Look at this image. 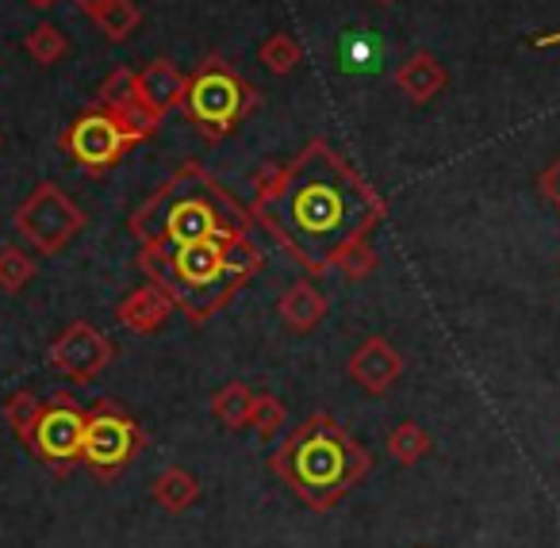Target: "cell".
Listing matches in <instances>:
<instances>
[{
  "mask_svg": "<svg viewBox=\"0 0 560 548\" xmlns=\"http://www.w3.org/2000/svg\"><path fill=\"white\" fill-rule=\"evenodd\" d=\"M257 211L265 226L280 234L296 261L312 272L330 269V257L350 238H365L381 219V200L361 180H342L330 158H319L312 173H277V185L265 188Z\"/></svg>",
  "mask_w": 560,
  "mask_h": 548,
  "instance_id": "1",
  "label": "cell"
},
{
  "mask_svg": "<svg viewBox=\"0 0 560 548\" xmlns=\"http://www.w3.org/2000/svg\"><path fill=\"white\" fill-rule=\"evenodd\" d=\"M269 468L307 510L327 514L373 471V453L358 445L330 415H312L284 438Z\"/></svg>",
  "mask_w": 560,
  "mask_h": 548,
  "instance_id": "2",
  "label": "cell"
},
{
  "mask_svg": "<svg viewBox=\"0 0 560 548\" xmlns=\"http://www.w3.org/2000/svg\"><path fill=\"white\" fill-rule=\"evenodd\" d=\"M142 445H147V433H142V425L124 407H116L112 399H101L89 410L81 464H89L96 476L116 479L142 453Z\"/></svg>",
  "mask_w": 560,
  "mask_h": 548,
  "instance_id": "3",
  "label": "cell"
},
{
  "mask_svg": "<svg viewBox=\"0 0 560 548\" xmlns=\"http://www.w3.org/2000/svg\"><path fill=\"white\" fill-rule=\"evenodd\" d=\"M81 226H85L81 208L62 193V188L50 185V180H43V185L16 208L20 238H24L27 246H32L35 254H43V257L62 254Z\"/></svg>",
  "mask_w": 560,
  "mask_h": 548,
  "instance_id": "4",
  "label": "cell"
},
{
  "mask_svg": "<svg viewBox=\"0 0 560 548\" xmlns=\"http://www.w3.org/2000/svg\"><path fill=\"white\" fill-rule=\"evenodd\" d=\"M85 425H89V410L81 407L73 395L58 392L55 399L43 403L39 422H35L27 448H32L50 471L70 476L81 464V453H85Z\"/></svg>",
  "mask_w": 560,
  "mask_h": 548,
  "instance_id": "5",
  "label": "cell"
},
{
  "mask_svg": "<svg viewBox=\"0 0 560 548\" xmlns=\"http://www.w3.org/2000/svg\"><path fill=\"white\" fill-rule=\"evenodd\" d=\"M185 108L208 135H223L238 124L242 108H246V85L223 62H208L188 81Z\"/></svg>",
  "mask_w": 560,
  "mask_h": 548,
  "instance_id": "6",
  "label": "cell"
},
{
  "mask_svg": "<svg viewBox=\"0 0 560 548\" xmlns=\"http://www.w3.org/2000/svg\"><path fill=\"white\" fill-rule=\"evenodd\" d=\"M127 147H135V139L127 135V127L119 124L108 108L73 119V127L66 131V150H70L73 162L89 173L112 170V165L127 154Z\"/></svg>",
  "mask_w": 560,
  "mask_h": 548,
  "instance_id": "7",
  "label": "cell"
},
{
  "mask_svg": "<svg viewBox=\"0 0 560 548\" xmlns=\"http://www.w3.org/2000/svg\"><path fill=\"white\" fill-rule=\"evenodd\" d=\"M116 349L93 323H70L50 346V364L73 384H89L112 364Z\"/></svg>",
  "mask_w": 560,
  "mask_h": 548,
  "instance_id": "8",
  "label": "cell"
},
{
  "mask_svg": "<svg viewBox=\"0 0 560 548\" xmlns=\"http://www.w3.org/2000/svg\"><path fill=\"white\" fill-rule=\"evenodd\" d=\"M226 231H238V226L223 223L215 203L200 200V196H185V200H177L162 215V234L150 238L147 249H177V246H188V242H200V238L226 234Z\"/></svg>",
  "mask_w": 560,
  "mask_h": 548,
  "instance_id": "9",
  "label": "cell"
},
{
  "mask_svg": "<svg viewBox=\"0 0 560 548\" xmlns=\"http://www.w3.org/2000/svg\"><path fill=\"white\" fill-rule=\"evenodd\" d=\"M350 380L369 395H388L404 376V357L388 346L384 338H365L350 357Z\"/></svg>",
  "mask_w": 560,
  "mask_h": 548,
  "instance_id": "10",
  "label": "cell"
},
{
  "mask_svg": "<svg viewBox=\"0 0 560 548\" xmlns=\"http://www.w3.org/2000/svg\"><path fill=\"white\" fill-rule=\"evenodd\" d=\"M173 307H177V303H173V295L150 280V284L135 288V292L119 303L116 323H124L127 330H135V334H154V330H162V326H165V318L173 315Z\"/></svg>",
  "mask_w": 560,
  "mask_h": 548,
  "instance_id": "11",
  "label": "cell"
},
{
  "mask_svg": "<svg viewBox=\"0 0 560 548\" xmlns=\"http://www.w3.org/2000/svg\"><path fill=\"white\" fill-rule=\"evenodd\" d=\"M139 96L158 112V116H165V112L185 104L188 81L180 78V70L170 62V58H154V62L139 73Z\"/></svg>",
  "mask_w": 560,
  "mask_h": 548,
  "instance_id": "12",
  "label": "cell"
},
{
  "mask_svg": "<svg viewBox=\"0 0 560 548\" xmlns=\"http://www.w3.org/2000/svg\"><path fill=\"white\" fill-rule=\"evenodd\" d=\"M445 81H450V73H445V66L438 62L434 55H427V50H419V55H411L404 66L396 70V85L399 93L407 96L411 104H430L438 93L445 89Z\"/></svg>",
  "mask_w": 560,
  "mask_h": 548,
  "instance_id": "13",
  "label": "cell"
},
{
  "mask_svg": "<svg viewBox=\"0 0 560 548\" xmlns=\"http://www.w3.org/2000/svg\"><path fill=\"white\" fill-rule=\"evenodd\" d=\"M277 311L289 330L307 334L327 318V300H323V292L312 284V280H296V284H289L284 292H280Z\"/></svg>",
  "mask_w": 560,
  "mask_h": 548,
  "instance_id": "14",
  "label": "cell"
},
{
  "mask_svg": "<svg viewBox=\"0 0 560 548\" xmlns=\"http://www.w3.org/2000/svg\"><path fill=\"white\" fill-rule=\"evenodd\" d=\"M150 499H154L165 514H185L188 506L200 502V479L188 468H180V464H173V468H165L162 476L150 483Z\"/></svg>",
  "mask_w": 560,
  "mask_h": 548,
  "instance_id": "15",
  "label": "cell"
},
{
  "mask_svg": "<svg viewBox=\"0 0 560 548\" xmlns=\"http://www.w3.org/2000/svg\"><path fill=\"white\" fill-rule=\"evenodd\" d=\"M249 410H254V392H249L242 380L223 384L215 395H211V415H215L226 430H242V425H249Z\"/></svg>",
  "mask_w": 560,
  "mask_h": 548,
  "instance_id": "16",
  "label": "cell"
},
{
  "mask_svg": "<svg viewBox=\"0 0 560 548\" xmlns=\"http://www.w3.org/2000/svg\"><path fill=\"white\" fill-rule=\"evenodd\" d=\"M430 448H434V441H430V433L422 430L419 422H399L396 430L388 433V456L404 464V468L419 464L422 456L430 453Z\"/></svg>",
  "mask_w": 560,
  "mask_h": 548,
  "instance_id": "17",
  "label": "cell"
},
{
  "mask_svg": "<svg viewBox=\"0 0 560 548\" xmlns=\"http://www.w3.org/2000/svg\"><path fill=\"white\" fill-rule=\"evenodd\" d=\"M376 265H381V257H376V249L369 246L365 238H350L346 246H338L335 257H330V269H338L346 280H365V277H373Z\"/></svg>",
  "mask_w": 560,
  "mask_h": 548,
  "instance_id": "18",
  "label": "cell"
},
{
  "mask_svg": "<svg viewBox=\"0 0 560 548\" xmlns=\"http://www.w3.org/2000/svg\"><path fill=\"white\" fill-rule=\"evenodd\" d=\"M93 20L112 43H124L127 35L139 27L142 12H139V4H135V0H104V9L96 12Z\"/></svg>",
  "mask_w": 560,
  "mask_h": 548,
  "instance_id": "19",
  "label": "cell"
},
{
  "mask_svg": "<svg viewBox=\"0 0 560 548\" xmlns=\"http://www.w3.org/2000/svg\"><path fill=\"white\" fill-rule=\"evenodd\" d=\"M39 410H43V399L32 392H16L4 399V422L12 425L20 445L32 441V430H35V422H39Z\"/></svg>",
  "mask_w": 560,
  "mask_h": 548,
  "instance_id": "20",
  "label": "cell"
},
{
  "mask_svg": "<svg viewBox=\"0 0 560 548\" xmlns=\"http://www.w3.org/2000/svg\"><path fill=\"white\" fill-rule=\"evenodd\" d=\"M289 425V407L277 399L272 392L254 395V410H249V430H257V438H277Z\"/></svg>",
  "mask_w": 560,
  "mask_h": 548,
  "instance_id": "21",
  "label": "cell"
},
{
  "mask_svg": "<svg viewBox=\"0 0 560 548\" xmlns=\"http://www.w3.org/2000/svg\"><path fill=\"white\" fill-rule=\"evenodd\" d=\"M35 280V261L24 254L20 246H4L0 249V292H24L27 284Z\"/></svg>",
  "mask_w": 560,
  "mask_h": 548,
  "instance_id": "22",
  "label": "cell"
},
{
  "mask_svg": "<svg viewBox=\"0 0 560 548\" xmlns=\"http://www.w3.org/2000/svg\"><path fill=\"white\" fill-rule=\"evenodd\" d=\"M261 66L269 73H277V78H284V73H292L296 70V62H300V43L292 39V35H284V32H272L269 39L261 43Z\"/></svg>",
  "mask_w": 560,
  "mask_h": 548,
  "instance_id": "23",
  "label": "cell"
},
{
  "mask_svg": "<svg viewBox=\"0 0 560 548\" xmlns=\"http://www.w3.org/2000/svg\"><path fill=\"white\" fill-rule=\"evenodd\" d=\"M24 47L39 66H55V62H62V58H66L70 43H66V35L58 32L55 24H39V27H32V35H27Z\"/></svg>",
  "mask_w": 560,
  "mask_h": 548,
  "instance_id": "24",
  "label": "cell"
},
{
  "mask_svg": "<svg viewBox=\"0 0 560 548\" xmlns=\"http://www.w3.org/2000/svg\"><path fill=\"white\" fill-rule=\"evenodd\" d=\"M135 96H139V73L127 70V66H119V70H112L108 78H104L96 101H101V108L116 112V108H124V104H131Z\"/></svg>",
  "mask_w": 560,
  "mask_h": 548,
  "instance_id": "25",
  "label": "cell"
},
{
  "mask_svg": "<svg viewBox=\"0 0 560 548\" xmlns=\"http://www.w3.org/2000/svg\"><path fill=\"white\" fill-rule=\"evenodd\" d=\"M112 116H116L119 124L127 127V135H131L135 142H142V139H147V135H154V131H158V124H162V116H158V112L150 108V104L142 101V96H135L131 104H124V108H116V112H112Z\"/></svg>",
  "mask_w": 560,
  "mask_h": 548,
  "instance_id": "26",
  "label": "cell"
},
{
  "mask_svg": "<svg viewBox=\"0 0 560 548\" xmlns=\"http://www.w3.org/2000/svg\"><path fill=\"white\" fill-rule=\"evenodd\" d=\"M537 193L552 211H560V158H552L541 173H537Z\"/></svg>",
  "mask_w": 560,
  "mask_h": 548,
  "instance_id": "27",
  "label": "cell"
},
{
  "mask_svg": "<svg viewBox=\"0 0 560 548\" xmlns=\"http://www.w3.org/2000/svg\"><path fill=\"white\" fill-rule=\"evenodd\" d=\"M529 47H537V50H545V47H560V32H549V35H534V39H529Z\"/></svg>",
  "mask_w": 560,
  "mask_h": 548,
  "instance_id": "28",
  "label": "cell"
},
{
  "mask_svg": "<svg viewBox=\"0 0 560 548\" xmlns=\"http://www.w3.org/2000/svg\"><path fill=\"white\" fill-rule=\"evenodd\" d=\"M73 4H78L81 12H89V16H96V12L104 9V0H73Z\"/></svg>",
  "mask_w": 560,
  "mask_h": 548,
  "instance_id": "29",
  "label": "cell"
},
{
  "mask_svg": "<svg viewBox=\"0 0 560 548\" xmlns=\"http://www.w3.org/2000/svg\"><path fill=\"white\" fill-rule=\"evenodd\" d=\"M27 4H32V9H39V12H47V9H55L58 0H27Z\"/></svg>",
  "mask_w": 560,
  "mask_h": 548,
  "instance_id": "30",
  "label": "cell"
},
{
  "mask_svg": "<svg viewBox=\"0 0 560 548\" xmlns=\"http://www.w3.org/2000/svg\"><path fill=\"white\" fill-rule=\"evenodd\" d=\"M376 4H396V0H376Z\"/></svg>",
  "mask_w": 560,
  "mask_h": 548,
  "instance_id": "31",
  "label": "cell"
}]
</instances>
